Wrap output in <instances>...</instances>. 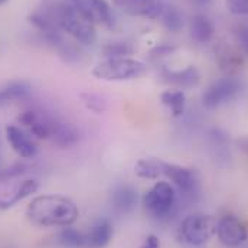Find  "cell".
<instances>
[{"label": "cell", "instance_id": "cell-1", "mask_svg": "<svg viewBox=\"0 0 248 248\" xmlns=\"http://www.w3.org/2000/svg\"><path fill=\"white\" fill-rule=\"evenodd\" d=\"M75 202L62 195H41L26 208L28 219L38 227H69L78 218Z\"/></svg>", "mask_w": 248, "mask_h": 248}, {"label": "cell", "instance_id": "cell-2", "mask_svg": "<svg viewBox=\"0 0 248 248\" xmlns=\"http://www.w3.org/2000/svg\"><path fill=\"white\" fill-rule=\"evenodd\" d=\"M52 15L58 28L81 44L93 45L97 41L94 25L87 20L71 3L52 4Z\"/></svg>", "mask_w": 248, "mask_h": 248}, {"label": "cell", "instance_id": "cell-3", "mask_svg": "<svg viewBox=\"0 0 248 248\" xmlns=\"http://www.w3.org/2000/svg\"><path fill=\"white\" fill-rule=\"evenodd\" d=\"M146 71L147 66L144 62L124 57L101 61L93 69V75L103 81H130L140 78Z\"/></svg>", "mask_w": 248, "mask_h": 248}, {"label": "cell", "instance_id": "cell-4", "mask_svg": "<svg viewBox=\"0 0 248 248\" xmlns=\"http://www.w3.org/2000/svg\"><path fill=\"white\" fill-rule=\"evenodd\" d=\"M217 234V222L211 215H187L181 224V240L189 246H203Z\"/></svg>", "mask_w": 248, "mask_h": 248}, {"label": "cell", "instance_id": "cell-5", "mask_svg": "<svg viewBox=\"0 0 248 248\" xmlns=\"http://www.w3.org/2000/svg\"><path fill=\"white\" fill-rule=\"evenodd\" d=\"M176 201V193L173 186L169 182H157L152 186L144 196H143V205L146 211L153 217H165L170 212Z\"/></svg>", "mask_w": 248, "mask_h": 248}, {"label": "cell", "instance_id": "cell-6", "mask_svg": "<svg viewBox=\"0 0 248 248\" xmlns=\"http://www.w3.org/2000/svg\"><path fill=\"white\" fill-rule=\"evenodd\" d=\"M240 82L234 77H225L214 81L202 97V103L206 108H217L232 101L240 93Z\"/></svg>", "mask_w": 248, "mask_h": 248}, {"label": "cell", "instance_id": "cell-7", "mask_svg": "<svg viewBox=\"0 0 248 248\" xmlns=\"http://www.w3.org/2000/svg\"><path fill=\"white\" fill-rule=\"evenodd\" d=\"M217 234L225 247H238L248 237V231L235 215H225L217 224Z\"/></svg>", "mask_w": 248, "mask_h": 248}, {"label": "cell", "instance_id": "cell-8", "mask_svg": "<svg viewBox=\"0 0 248 248\" xmlns=\"http://www.w3.org/2000/svg\"><path fill=\"white\" fill-rule=\"evenodd\" d=\"M71 4L93 25L111 26L113 15L106 0H71Z\"/></svg>", "mask_w": 248, "mask_h": 248}, {"label": "cell", "instance_id": "cell-9", "mask_svg": "<svg viewBox=\"0 0 248 248\" xmlns=\"http://www.w3.org/2000/svg\"><path fill=\"white\" fill-rule=\"evenodd\" d=\"M113 3L130 16L157 19L162 16L165 3L162 0H113Z\"/></svg>", "mask_w": 248, "mask_h": 248}, {"label": "cell", "instance_id": "cell-10", "mask_svg": "<svg viewBox=\"0 0 248 248\" xmlns=\"http://www.w3.org/2000/svg\"><path fill=\"white\" fill-rule=\"evenodd\" d=\"M55 117H51L45 113L36 110H26L19 116V122L23 124L38 139H51L52 127H54Z\"/></svg>", "mask_w": 248, "mask_h": 248}, {"label": "cell", "instance_id": "cell-11", "mask_svg": "<svg viewBox=\"0 0 248 248\" xmlns=\"http://www.w3.org/2000/svg\"><path fill=\"white\" fill-rule=\"evenodd\" d=\"M6 137H7V141L10 143L12 149L22 159H33L36 156L38 147H36L35 141L22 128H19L16 125H7L6 127Z\"/></svg>", "mask_w": 248, "mask_h": 248}, {"label": "cell", "instance_id": "cell-12", "mask_svg": "<svg viewBox=\"0 0 248 248\" xmlns=\"http://www.w3.org/2000/svg\"><path fill=\"white\" fill-rule=\"evenodd\" d=\"M49 140H52V143L61 149H68V147H72L74 144L78 143L79 131L72 123H68L65 120H60L55 117L54 127H52V134H51Z\"/></svg>", "mask_w": 248, "mask_h": 248}, {"label": "cell", "instance_id": "cell-13", "mask_svg": "<svg viewBox=\"0 0 248 248\" xmlns=\"http://www.w3.org/2000/svg\"><path fill=\"white\" fill-rule=\"evenodd\" d=\"M165 176H168L175 185L186 193L192 192L198 182L195 170L181 166V165H173V163L165 165Z\"/></svg>", "mask_w": 248, "mask_h": 248}, {"label": "cell", "instance_id": "cell-14", "mask_svg": "<svg viewBox=\"0 0 248 248\" xmlns=\"http://www.w3.org/2000/svg\"><path fill=\"white\" fill-rule=\"evenodd\" d=\"M189 32H190V38L193 41H196L199 44H205L212 39L215 26L206 15L198 13V15L192 16L189 20Z\"/></svg>", "mask_w": 248, "mask_h": 248}, {"label": "cell", "instance_id": "cell-15", "mask_svg": "<svg viewBox=\"0 0 248 248\" xmlns=\"http://www.w3.org/2000/svg\"><path fill=\"white\" fill-rule=\"evenodd\" d=\"M215 57L221 69L225 71L230 77L243 66V58L240 52L227 44H221L218 45V48H215Z\"/></svg>", "mask_w": 248, "mask_h": 248}, {"label": "cell", "instance_id": "cell-16", "mask_svg": "<svg viewBox=\"0 0 248 248\" xmlns=\"http://www.w3.org/2000/svg\"><path fill=\"white\" fill-rule=\"evenodd\" d=\"M113 225L107 219H100L85 235L87 248H104L113 238Z\"/></svg>", "mask_w": 248, "mask_h": 248}, {"label": "cell", "instance_id": "cell-17", "mask_svg": "<svg viewBox=\"0 0 248 248\" xmlns=\"http://www.w3.org/2000/svg\"><path fill=\"white\" fill-rule=\"evenodd\" d=\"M163 78L168 84L175 85L178 88H190L198 85L201 75L195 66L189 65L182 71H165Z\"/></svg>", "mask_w": 248, "mask_h": 248}, {"label": "cell", "instance_id": "cell-18", "mask_svg": "<svg viewBox=\"0 0 248 248\" xmlns=\"http://www.w3.org/2000/svg\"><path fill=\"white\" fill-rule=\"evenodd\" d=\"M165 165L166 162L159 159H141L134 165V173L141 179H159L165 175Z\"/></svg>", "mask_w": 248, "mask_h": 248}, {"label": "cell", "instance_id": "cell-19", "mask_svg": "<svg viewBox=\"0 0 248 248\" xmlns=\"http://www.w3.org/2000/svg\"><path fill=\"white\" fill-rule=\"evenodd\" d=\"M111 202L119 212H130L137 203V193L130 186H120L113 192Z\"/></svg>", "mask_w": 248, "mask_h": 248}, {"label": "cell", "instance_id": "cell-20", "mask_svg": "<svg viewBox=\"0 0 248 248\" xmlns=\"http://www.w3.org/2000/svg\"><path fill=\"white\" fill-rule=\"evenodd\" d=\"M31 94V85L28 82H12L0 88V107L16 101V100H23Z\"/></svg>", "mask_w": 248, "mask_h": 248}, {"label": "cell", "instance_id": "cell-21", "mask_svg": "<svg viewBox=\"0 0 248 248\" xmlns=\"http://www.w3.org/2000/svg\"><path fill=\"white\" fill-rule=\"evenodd\" d=\"M185 94L179 88H170L162 93L160 101L165 107H168L175 117H179L185 111Z\"/></svg>", "mask_w": 248, "mask_h": 248}, {"label": "cell", "instance_id": "cell-22", "mask_svg": "<svg viewBox=\"0 0 248 248\" xmlns=\"http://www.w3.org/2000/svg\"><path fill=\"white\" fill-rule=\"evenodd\" d=\"M160 17L165 28L170 32H179L184 28V15L175 6H165Z\"/></svg>", "mask_w": 248, "mask_h": 248}, {"label": "cell", "instance_id": "cell-23", "mask_svg": "<svg viewBox=\"0 0 248 248\" xmlns=\"http://www.w3.org/2000/svg\"><path fill=\"white\" fill-rule=\"evenodd\" d=\"M60 243L66 248H87V238L75 228L65 227L60 234Z\"/></svg>", "mask_w": 248, "mask_h": 248}, {"label": "cell", "instance_id": "cell-24", "mask_svg": "<svg viewBox=\"0 0 248 248\" xmlns=\"http://www.w3.org/2000/svg\"><path fill=\"white\" fill-rule=\"evenodd\" d=\"M133 52V48L127 42H113L103 48V55L106 60L110 58H124L125 55H130Z\"/></svg>", "mask_w": 248, "mask_h": 248}, {"label": "cell", "instance_id": "cell-25", "mask_svg": "<svg viewBox=\"0 0 248 248\" xmlns=\"http://www.w3.org/2000/svg\"><path fill=\"white\" fill-rule=\"evenodd\" d=\"M81 97H82L84 106L90 111H93L95 114H103L107 110V103L101 97H98L95 94H82Z\"/></svg>", "mask_w": 248, "mask_h": 248}, {"label": "cell", "instance_id": "cell-26", "mask_svg": "<svg viewBox=\"0 0 248 248\" xmlns=\"http://www.w3.org/2000/svg\"><path fill=\"white\" fill-rule=\"evenodd\" d=\"M225 4L234 15H248V0H225Z\"/></svg>", "mask_w": 248, "mask_h": 248}, {"label": "cell", "instance_id": "cell-27", "mask_svg": "<svg viewBox=\"0 0 248 248\" xmlns=\"http://www.w3.org/2000/svg\"><path fill=\"white\" fill-rule=\"evenodd\" d=\"M235 41L248 55V25H241L235 29Z\"/></svg>", "mask_w": 248, "mask_h": 248}, {"label": "cell", "instance_id": "cell-28", "mask_svg": "<svg viewBox=\"0 0 248 248\" xmlns=\"http://www.w3.org/2000/svg\"><path fill=\"white\" fill-rule=\"evenodd\" d=\"M173 51H175V46L160 45V46H157V48H155V49L152 51V55H153V57H166V55H170Z\"/></svg>", "mask_w": 248, "mask_h": 248}, {"label": "cell", "instance_id": "cell-29", "mask_svg": "<svg viewBox=\"0 0 248 248\" xmlns=\"http://www.w3.org/2000/svg\"><path fill=\"white\" fill-rule=\"evenodd\" d=\"M140 248H160V241L156 235H147Z\"/></svg>", "mask_w": 248, "mask_h": 248}, {"label": "cell", "instance_id": "cell-30", "mask_svg": "<svg viewBox=\"0 0 248 248\" xmlns=\"http://www.w3.org/2000/svg\"><path fill=\"white\" fill-rule=\"evenodd\" d=\"M240 144H241V147L246 150V153L248 155V139H243V140H240Z\"/></svg>", "mask_w": 248, "mask_h": 248}, {"label": "cell", "instance_id": "cell-31", "mask_svg": "<svg viewBox=\"0 0 248 248\" xmlns=\"http://www.w3.org/2000/svg\"><path fill=\"white\" fill-rule=\"evenodd\" d=\"M7 1H9V0H0V6L4 4V3H7Z\"/></svg>", "mask_w": 248, "mask_h": 248}, {"label": "cell", "instance_id": "cell-32", "mask_svg": "<svg viewBox=\"0 0 248 248\" xmlns=\"http://www.w3.org/2000/svg\"><path fill=\"white\" fill-rule=\"evenodd\" d=\"M196 1H201V3H205V1H208V0H196Z\"/></svg>", "mask_w": 248, "mask_h": 248}]
</instances>
